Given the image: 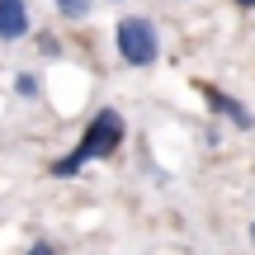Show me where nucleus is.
<instances>
[{
  "label": "nucleus",
  "instance_id": "nucleus-1",
  "mask_svg": "<svg viewBox=\"0 0 255 255\" xmlns=\"http://www.w3.org/2000/svg\"><path fill=\"white\" fill-rule=\"evenodd\" d=\"M123 132H128L123 114H119V109H100L90 123H85V132H81V142H76V151L62 156V161H52V175H81L90 161H109V156L123 146Z\"/></svg>",
  "mask_w": 255,
  "mask_h": 255
},
{
  "label": "nucleus",
  "instance_id": "nucleus-2",
  "mask_svg": "<svg viewBox=\"0 0 255 255\" xmlns=\"http://www.w3.org/2000/svg\"><path fill=\"white\" fill-rule=\"evenodd\" d=\"M114 43H119V62L132 66V71H146V66L161 62V33L146 14H123L119 28H114Z\"/></svg>",
  "mask_w": 255,
  "mask_h": 255
},
{
  "label": "nucleus",
  "instance_id": "nucleus-3",
  "mask_svg": "<svg viewBox=\"0 0 255 255\" xmlns=\"http://www.w3.org/2000/svg\"><path fill=\"white\" fill-rule=\"evenodd\" d=\"M199 90H203V100H208V109L218 114V119H227L232 128H241V132H251V128H255L251 109H246V104H241V100H232L227 90H218V85H208V81H203Z\"/></svg>",
  "mask_w": 255,
  "mask_h": 255
},
{
  "label": "nucleus",
  "instance_id": "nucleus-4",
  "mask_svg": "<svg viewBox=\"0 0 255 255\" xmlns=\"http://www.w3.org/2000/svg\"><path fill=\"white\" fill-rule=\"evenodd\" d=\"M28 33V0H0V43H19Z\"/></svg>",
  "mask_w": 255,
  "mask_h": 255
},
{
  "label": "nucleus",
  "instance_id": "nucleus-5",
  "mask_svg": "<svg viewBox=\"0 0 255 255\" xmlns=\"http://www.w3.org/2000/svg\"><path fill=\"white\" fill-rule=\"evenodd\" d=\"M90 5H95V0H57V14L76 24V19H85V14H90Z\"/></svg>",
  "mask_w": 255,
  "mask_h": 255
},
{
  "label": "nucleus",
  "instance_id": "nucleus-6",
  "mask_svg": "<svg viewBox=\"0 0 255 255\" xmlns=\"http://www.w3.org/2000/svg\"><path fill=\"white\" fill-rule=\"evenodd\" d=\"M14 90H19V95H24V100H33V95H38V90H43V81H38V76H33V71H19V76H14Z\"/></svg>",
  "mask_w": 255,
  "mask_h": 255
},
{
  "label": "nucleus",
  "instance_id": "nucleus-7",
  "mask_svg": "<svg viewBox=\"0 0 255 255\" xmlns=\"http://www.w3.org/2000/svg\"><path fill=\"white\" fill-rule=\"evenodd\" d=\"M24 255H57V246H52V241H33Z\"/></svg>",
  "mask_w": 255,
  "mask_h": 255
},
{
  "label": "nucleus",
  "instance_id": "nucleus-8",
  "mask_svg": "<svg viewBox=\"0 0 255 255\" xmlns=\"http://www.w3.org/2000/svg\"><path fill=\"white\" fill-rule=\"evenodd\" d=\"M237 5H241V9H255V0H237Z\"/></svg>",
  "mask_w": 255,
  "mask_h": 255
},
{
  "label": "nucleus",
  "instance_id": "nucleus-9",
  "mask_svg": "<svg viewBox=\"0 0 255 255\" xmlns=\"http://www.w3.org/2000/svg\"><path fill=\"white\" fill-rule=\"evenodd\" d=\"M251 246H255V222H251Z\"/></svg>",
  "mask_w": 255,
  "mask_h": 255
}]
</instances>
